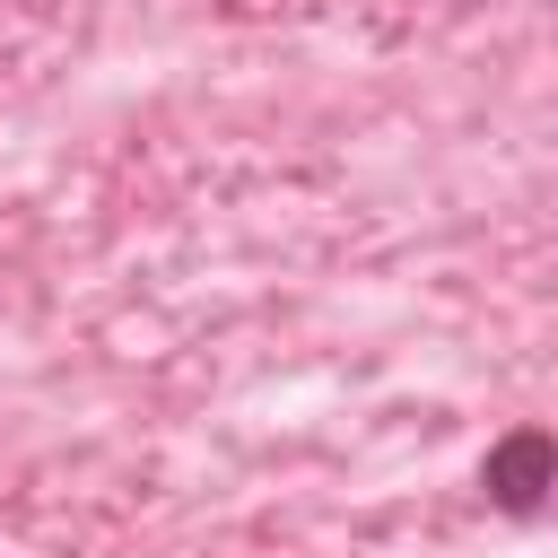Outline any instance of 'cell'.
Returning <instances> with one entry per match:
<instances>
[{
  "label": "cell",
  "mask_w": 558,
  "mask_h": 558,
  "mask_svg": "<svg viewBox=\"0 0 558 558\" xmlns=\"http://www.w3.org/2000/svg\"><path fill=\"white\" fill-rule=\"evenodd\" d=\"M488 497L506 514H541V497H549V436L541 427H514L488 445Z\"/></svg>",
  "instance_id": "6da1fadb"
}]
</instances>
